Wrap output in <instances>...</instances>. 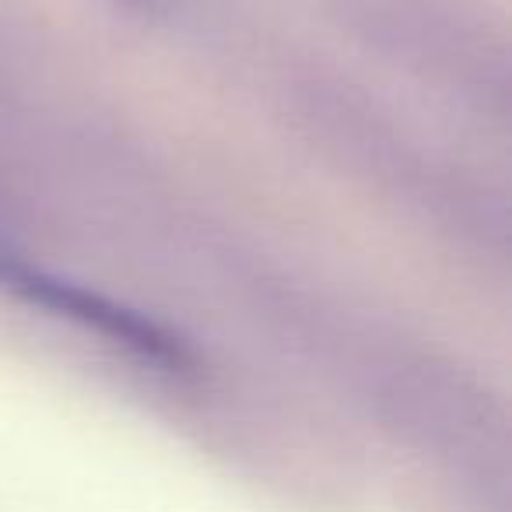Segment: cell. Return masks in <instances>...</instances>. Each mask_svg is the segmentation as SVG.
Instances as JSON below:
<instances>
[{
  "label": "cell",
  "mask_w": 512,
  "mask_h": 512,
  "mask_svg": "<svg viewBox=\"0 0 512 512\" xmlns=\"http://www.w3.org/2000/svg\"><path fill=\"white\" fill-rule=\"evenodd\" d=\"M0 285L11 288L18 299L32 302V306L53 309L57 316L81 323L92 334L109 337L113 344H120L130 355L144 358L151 365H162V369H186L190 365V351L179 344V337H172L158 323L144 320L134 309H123L116 302L102 299V295L88 292V288L50 278L39 267L22 264V260H15L4 249H0Z\"/></svg>",
  "instance_id": "1"
}]
</instances>
